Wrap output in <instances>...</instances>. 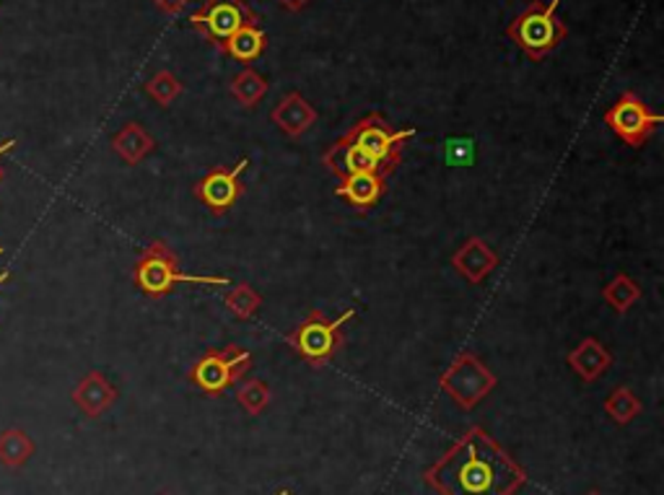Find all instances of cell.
I'll return each instance as SVG.
<instances>
[{"label": "cell", "mask_w": 664, "mask_h": 495, "mask_svg": "<svg viewBox=\"0 0 664 495\" xmlns=\"http://www.w3.org/2000/svg\"><path fill=\"white\" fill-rule=\"evenodd\" d=\"M358 314V306L345 309L341 317L328 319L320 309H311L309 317L296 327L294 332L286 334V345L294 347L296 355L304 364L322 368L345 347L343 327Z\"/></svg>", "instance_id": "277c9868"}, {"label": "cell", "mask_w": 664, "mask_h": 495, "mask_svg": "<svg viewBox=\"0 0 664 495\" xmlns=\"http://www.w3.org/2000/svg\"><path fill=\"white\" fill-rule=\"evenodd\" d=\"M9 281H11V270H3V273H0V288H3V283Z\"/></svg>", "instance_id": "f1b7e54d"}, {"label": "cell", "mask_w": 664, "mask_h": 495, "mask_svg": "<svg viewBox=\"0 0 664 495\" xmlns=\"http://www.w3.org/2000/svg\"><path fill=\"white\" fill-rule=\"evenodd\" d=\"M162 495H171V493H162Z\"/></svg>", "instance_id": "d6a6232c"}, {"label": "cell", "mask_w": 664, "mask_h": 495, "mask_svg": "<svg viewBox=\"0 0 664 495\" xmlns=\"http://www.w3.org/2000/svg\"><path fill=\"white\" fill-rule=\"evenodd\" d=\"M228 94H232L245 109H254L262 99H265L268 79L254 71V68H245V71H239L232 79V83H228Z\"/></svg>", "instance_id": "ffe728a7"}, {"label": "cell", "mask_w": 664, "mask_h": 495, "mask_svg": "<svg viewBox=\"0 0 664 495\" xmlns=\"http://www.w3.org/2000/svg\"><path fill=\"white\" fill-rule=\"evenodd\" d=\"M278 3L283 5V9L286 11H290V13H296V11H301L304 5H309L311 0H278Z\"/></svg>", "instance_id": "4316f807"}, {"label": "cell", "mask_w": 664, "mask_h": 495, "mask_svg": "<svg viewBox=\"0 0 664 495\" xmlns=\"http://www.w3.org/2000/svg\"><path fill=\"white\" fill-rule=\"evenodd\" d=\"M322 164L324 169L335 174L337 179L356 177V174H377V172L384 174L382 166L374 162L369 153H364L358 145L345 141V138H337V141L322 153Z\"/></svg>", "instance_id": "4fadbf2b"}, {"label": "cell", "mask_w": 664, "mask_h": 495, "mask_svg": "<svg viewBox=\"0 0 664 495\" xmlns=\"http://www.w3.org/2000/svg\"><path fill=\"white\" fill-rule=\"evenodd\" d=\"M133 283L143 296L164 298L169 296L177 285L195 283V285H232V278L226 275H187L179 268L175 249L169 244L156 239L143 249L138 262L133 264Z\"/></svg>", "instance_id": "7a4b0ae2"}, {"label": "cell", "mask_w": 664, "mask_h": 495, "mask_svg": "<svg viewBox=\"0 0 664 495\" xmlns=\"http://www.w3.org/2000/svg\"><path fill=\"white\" fill-rule=\"evenodd\" d=\"M226 309L234 314V317L241 319H252L254 314L260 311L262 306V296L258 288H252L249 283H237V285H228V294L224 296Z\"/></svg>", "instance_id": "603a6c76"}, {"label": "cell", "mask_w": 664, "mask_h": 495, "mask_svg": "<svg viewBox=\"0 0 664 495\" xmlns=\"http://www.w3.org/2000/svg\"><path fill=\"white\" fill-rule=\"evenodd\" d=\"M237 402L247 415L258 417L270 408V402H273V392H270V387L262 379L245 376L241 385L237 387Z\"/></svg>", "instance_id": "7402d4cb"}, {"label": "cell", "mask_w": 664, "mask_h": 495, "mask_svg": "<svg viewBox=\"0 0 664 495\" xmlns=\"http://www.w3.org/2000/svg\"><path fill=\"white\" fill-rule=\"evenodd\" d=\"M265 50H268L265 30H260V26H245V30H239L226 42L224 55L234 62H239V66L252 68V62L260 60L262 55H265Z\"/></svg>", "instance_id": "ac0fdd59"}, {"label": "cell", "mask_w": 664, "mask_h": 495, "mask_svg": "<svg viewBox=\"0 0 664 495\" xmlns=\"http://www.w3.org/2000/svg\"><path fill=\"white\" fill-rule=\"evenodd\" d=\"M424 480L439 495H514L527 483V472L481 425H473L428 467Z\"/></svg>", "instance_id": "6da1fadb"}, {"label": "cell", "mask_w": 664, "mask_h": 495, "mask_svg": "<svg viewBox=\"0 0 664 495\" xmlns=\"http://www.w3.org/2000/svg\"><path fill=\"white\" fill-rule=\"evenodd\" d=\"M586 495H602V493H600V491H590Z\"/></svg>", "instance_id": "4dcf8cb0"}, {"label": "cell", "mask_w": 664, "mask_h": 495, "mask_svg": "<svg viewBox=\"0 0 664 495\" xmlns=\"http://www.w3.org/2000/svg\"><path fill=\"white\" fill-rule=\"evenodd\" d=\"M566 361H569L571 372L577 374L581 381L592 385V381H597L600 376L613 366V353L607 351L597 338H584L566 355Z\"/></svg>", "instance_id": "2e32d148"}, {"label": "cell", "mask_w": 664, "mask_h": 495, "mask_svg": "<svg viewBox=\"0 0 664 495\" xmlns=\"http://www.w3.org/2000/svg\"><path fill=\"white\" fill-rule=\"evenodd\" d=\"M605 413L613 417L618 425H628L636 421V415L641 413V400L633 394V389L618 387L613 389L610 397L605 400Z\"/></svg>", "instance_id": "cb8c5ba5"}, {"label": "cell", "mask_w": 664, "mask_h": 495, "mask_svg": "<svg viewBox=\"0 0 664 495\" xmlns=\"http://www.w3.org/2000/svg\"><path fill=\"white\" fill-rule=\"evenodd\" d=\"M498 255L486 239L481 236H470L460 249L452 255V268L465 278L467 283L481 285L486 278L498 268Z\"/></svg>", "instance_id": "8fae6325"}, {"label": "cell", "mask_w": 664, "mask_h": 495, "mask_svg": "<svg viewBox=\"0 0 664 495\" xmlns=\"http://www.w3.org/2000/svg\"><path fill=\"white\" fill-rule=\"evenodd\" d=\"M3 255H5V247H0V257H3Z\"/></svg>", "instance_id": "1f68e13d"}, {"label": "cell", "mask_w": 664, "mask_h": 495, "mask_svg": "<svg viewBox=\"0 0 664 495\" xmlns=\"http://www.w3.org/2000/svg\"><path fill=\"white\" fill-rule=\"evenodd\" d=\"M275 495H290V491H278Z\"/></svg>", "instance_id": "f546056e"}, {"label": "cell", "mask_w": 664, "mask_h": 495, "mask_svg": "<svg viewBox=\"0 0 664 495\" xmlns=\"http://www.w3.org/2000/svg\"><path fill=\"white\" fill-rule=\"evenodd\" d=\"M143 89H145V94H149L151 99L158 104V107H171V104H175L185 92L182 81H179L171 71L154 73L149 81H145Z\"/></svg>", "instance_id": "d4e9b609"}, {"label": "cell", "mask_w": 664, "mask_h": 495, "mask_svg": "<svg viewBox=\"0 0 664 495\" xmlns=\"http://www.w3.org/2000/svg\"><path fill=\"white\" fill-rule=\"evenodd\" d=\"M249 166V158H241L239 164L234 166H216L205 174L200 182H195L192 192L195 198L203 202L211 215H226L237 205L241 192H245V185H241V174Z\"/></svg>", "instance_id": "30bf717a"}, {"label": "cell", "mask_w": 664, "mask_h": 495, "mask_svg": "<svg viewBox=\"0 0 664 495\" xmlns=\"http://www.w3.org/2000/svg\"><path fill=\"white\" fill-rule=\"evenodd\" d=\"M13 145H16V141H13V138H11V141L0 143V156H5V153L13 151ZM3 179H5V166L0 164V182H3Z\"/></svg>", "instance_id": "83f0119b"}, {"label": "cell", "mask_w": 664, "mask_h": 495, "mask_svg": "<svg viewBox=\"0 0 664 495\" xmlns=\"http://www.w3.org/2000/svg\"><path fill=\"white\" fill-rule=\"evenodd\" d=\"M112 151L128 166H138L156 151V138L141 122H124L112 135Z\"/></svg>", "instance_id": "e0dca14e"}, {"label": "cell", "mask_w": 664, "mask_h": 495, "mask_svg": "<svg viewBox=\"0 0 664 495\" xmlns=\"http://www.w3.org/2000/svg\"><path fill=\"white\" fill-rule=\"evenodd\" d=\"M187 3H190V0H154V5L164 16H179V13L187 9Z\"/></svg>", "instance_id": "484cf974"}, {"label": "cell", "mask_w": 664, "mask_h": 495, "mask_svg": "<svg viewBox=\"0 0 664 495\" xmlns=\"http://www.w3.org/2000/svg\"><path fill=\"white\" fill-rule=\"evenodd\" d=\"M496 385V374H490V368L470 351L456 353V358L449 364V368L439 379L441 392H447L449 400L460 404L462 410L477 408V404L494 392Z\"/></svg>", "instance_id": "ba28073f"}, {"label": "cell", "mask_w": 664, "mask_h": 495, "mask_svg": "<svg viewBox=\"0 0 664 495\" xmlns=\"http://www.w3.org/2000/svg\"><path fill=\"white\" fill-rule=\"evenodd\" d=\"M117 397H120L117 387L102 372H88L71 392L75 408L88 417H102L117 402Z\"/></svg>", "instance_id": "5bb4252c"}, {"label": "cell", "mask_w": 664, "mask_h": 495, "mask_svg": "<svg viewBox=\"0 0 664 495\" xmlns=\"http://www.w3.org/2000/svg\"><path fill=\"white\" fill-rule=\"evenodd\" d=\"M602 122H605L622 143L631 145V149H641L664 122V117L649 109V104L636 92H622L618 102L602 111Z\"/></svg>", "instance_id": "9c48e42d"}, {"label": "cell", "mask_w": 664, "mask_h": 495, "mask_svg": "<svg viewBox=\"0 0 664 495\" xmlns=\"http://www.w3.org/2000/svg\"><path fill=\"white\" fill-rule=\"evenodd\" d=\"M343 138L348 143L358 145L364 153H369L374 162L382 166L387 177H390L400 166V162H403V149L411 138H415V128L394 130L392 125L384 120L382 111H369V115L361 117L356 125H351Z\"/></svg>", "instance_id": "8992f818"}, {"label": "cell", "mask_w": 664, "mask_h": 495, "mask_svg": "<svg viewBox=\"0 0 664 495\" xmlns=\"http://www.w3.org/2000/svg\"><path fill=\"white\" fill-rule=\"evenodd\" d=\"M387 192L384 174H356V177L341 179V187H335L337 198H343L356 213H369L379 205V200Z\"/></svg>", "instance_id": "9a60e30c"}, {"label": "cell", "mask_w": 664, "mask_h": 495, "mask_svg": "<svg viewBox=\"0 0 664 495\" xmlns=\"http://www.w3.org/2000/svg\"><path fill=\"white\" fill-rule=\"evenodd\" d=\"M602 298L607 306H613L615 314H626L641 298V285L631 275L618 273L602 288Z\"/></svg>", "instance_id": "44dd1931"}, {"label": "cell", "mask_w": 664, "mask_h": 495, "mask_svg": "<svg viewBox=\"0 0 664 495\" xmlns=\"http://www.w3.org/2000/svg\"><path fill=\"white\" fill-rule=\"evenodd\" d=\"M190 26L213 50L224 52L226 42L245 26H260V16L245 0H205L195 13H190Z\"/></svg>", "instance_id": "52a82bcc"}, {"label": "cell", "mask_w": 664, "mask_h": 495, "mask_svg": "<svg viewBox=\"0 0 664 495\" xmlns=\"http://www.w3.org/2000/svg\"><path fill=\"white\" fill-rule=\"evenodd\" d=\"M252 372V353L245 351L241 345H226V347H211L192 364L190 379L192 387L208 397L226 394L234 385H239L245 376Z\"/></svg>", "instance_id": "5b68a950"}, {"label": "cell", "mask_w": 664, "mask_h": 495, "mask_svg": "<svg viewBox=\"0 0 664 495\" xmlns=\"http://www.w3.org/2000/svg\"><path fill=\"white\" fill-rule=\"evenodd\" d=\"M560 0H535L507 26V37L527 55L530 60L540 62L556 50L569 37V26L558 16Z\"/></svg>", "instance_id": "3957f363"}, {"label": "cell", "mask_w": 664, "mask_h": 495, "mask_svg": "<svg viewBox=\"0 0 664 495\" xmlns=\"http://www.w3.org/2000/svg\"><path fill=\"white\" fill-rule=\"evenodd\" d=\"M317 120H320V111L299 92H288L270 111V122L288 138H301L304 132L315 128Z\"/></svg>", "instance_id": "7c38bea8"}, {"label": "cell", "mask_w": 664, "mask_h": 495, "mask_svg": "<svg viewBox=\"0 0 664 495\" xmlns=\"http://www.w3.org/2000/svg\"><path fill=\"white\" fill-rule=\"evenodd\" d=\"M37 451L34 438L26 434L24 428H5L0 431V464L9 470H19L24 467Z\"/></svg>", "instance_id": "d6986e66"}]
</instances>
